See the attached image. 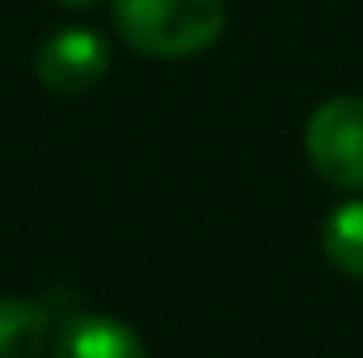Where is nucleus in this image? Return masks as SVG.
Segmentation results:
<instances>
[{"instance_id": "423d86ee", "label": "nucleus", "mask_w": 363, "mask_h": 358, "mask_svg": "<svg viewBox=\"0 0 363 358\" xmlns=\"http://www.w3.org/2000/svg\"><path fill=\"white\" fill-rule=\"evenodd\" d=\"M321 249L347 278L363 282V198L334 207L321 224Z\"/></svg>"}, {"instance_id": "39448f33", "label": "nucleus", "mask_w": 363, "mask_h": 358, "mask_svg": "<svg viewBox=\"0 0 363 358\" xmlns=\"http://www.w3.org/2000/svg\"><path fill=\"white\" fill-rule=\"evenodd\" d=\"M51 346V312L38 299H0V358H43Z\"/></svg>"}, {"instance_id": "7ed1b4c3", "label": "nucleus", "mask_w": 363, "mask_h": 358, "mask_svg": "<svg viewBox=\"0 0 363 358\" xmlns=\"http://www.w3.org/2000/svg\"><path fill=\"white\" fill-rule=\"evenodd\" d=\"M34 72L38 81L51 93H89L106 81L110 72V42L97 34V30H85V25H64L55 30L38 55H34Z\"/></svg>"}, {"instance_id": "20e7f679", "label": "nucleus", "mask_w": 363, "mask_h": 358, "mask_svg": "<svg viewBox=\"0 0 363 358\" xmlns=\"http://www.w3.org/2000/svg\"><path fill=\"white\" fill-rule=\"evenodd\" d=\"M51 358H148V350L127 321L101 316V312H81L55 333Z\"/></svg>"}, {"instance_id": "f03ea898", "label": "nucleus", "mask_w": 363, "mask_h": 358, "mask_svg": "<svg viewBox=\"0 0 363 358\" xmlns=\"http://www.w3.org/2000/svg\"><path fill=\"white\" fill-rule=\"evenodd\" d=\"M304 156L338 190H363V97H330L304 122Z\"/></svg>"}, {"instance_id": "0eeeda50", "label": "nucleus", "mask_w": 363, "mask_h": 358, "mask_svg": "<svg viewBox=\"0 0 363 358\" xmlns=\"http://www.w3.org/2000/svg\"><path fill=\"white\" fill-rule=\"evenodd\" d=\"M55 4H68V8H93L97 0H55Z\"/></svg>"}, {"instance_id": "f257e3e1", "label": "nucleus", "mask_w": 363, "mask_h": 358, "mask_svg": "<svg viewBox=\"0 0 363 358\" xmlns=\"http://www.w3.org/2000/svg\"><path fill=\"white\" fill-rule=\"evenodd\" d=\"M224 0H114L118 38L148 59H190L220 42Z\"/></svg>"}]
</instances>
